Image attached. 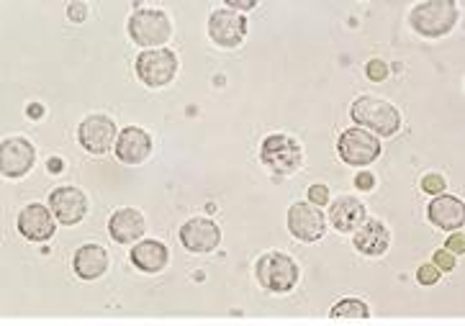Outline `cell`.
I'll return each mask as SVG.
<instances>
[{"instance_id": "obj_30", "label": "cell", "mask_w": 465, "mask_h": 326, "mask_svg": "<svg viewBox=\"0 0 465 326\" xmlns=\"http://www.w3.org/2000/svg\"><path fill=\"white\" fill-rule=\"evenodd\" d=\"M355 185H358L361 191H373V185H375L373 173H358V178H355Z\"/></svg>"}, {"instance_id": "obj_24", "label": "cell", "mask_w": 465, "mask_h": 326, "mask_svg": "<svg viewBox=\"0 0 465 326\" xmlns=\"http://www.w3.org/2000/svg\"><path fill=\"white\" fill-rule=\"evenodd\" d=\"M365 73H368V77H371L373 83H383V80L389 77V64L381 60H371L368 62V67H365Z\"/></svg>"}, {"instance_id": "obj_2", "label": "cell", "mask_w": 465, "mask_h": 326, "mask_svg": "<svg viewBox=\"0 0 465 326\" xmlns=\"http://www.w3.org/2000/svg\"><path fill=\"white\" fill-rule=\"evenodd\" d=\"M455 24H458V5L452 0H430L411 11V26L430 39L445 36Z\"/></svg>"}, {"instance_id": "obj_11", "label": "cell", "mask_w": 465, "mask_h": 326, "mask_svg": "<svg viewBox=\"0 0 465 326\" xmlns=\"http://www.w3.org/2000/svg\"><path fill=\"white\" fill-rule=\"evenodd\" d=\"M49 208L57 216V222L64 223V226H75L88 213V198L73 185H64V188H57L49 195Z\"/></svg>"}, {"instance_id": "obj_13", "label": "cell", "mask_w": 465, "mask_h": 326, "mask_svg": "<svg viewBox=\"0 0 465 326\" xmlns=\"http://www.w3.org/2000/svg\"><path fill=\"white\" fill-rule=\"evenodd\" d=\"M54 229L57 226L52 219V208L42 206V203H31L18 213V232L29 242H46V239H52Z\"/></svg>"}, {"instance_id": "obj_27", "label": "cell", "mask_w": 465, "mask_h": 326, "mask_svg": "<svg viewBox=\"0 0 465 326\" xmlns=\"http://www.w3.org/2000/svg\"><path fill=\"white\" fill-rule=\"evenodd\" d=\"M417 281L421 285H435V282H440V270L435 265H421L420 272H417Z\"/></svg>"}, {"instance_id": "obj_22", "label": "cell", "mask_w": 465, "mask_h": 326, "mask_svg": "<svg viewBox=\"0 0 465 326\" xmlns=\"http://www.w3.org/2000/svg\"><path fill=\"white\" fill-rule=\"evenodd\" d=\"M331 319H368L371 311H368V306L358 301V298H345V301H340L330 313Z\"/></svg>"}, {"instance_id": "obj_16", "label": "cell", "mask_w": 465, "mask_h": 326, "mask_svg": "<svg viewBox=\"0 0 465 326\" xmlns=\"http://www.w3.org/2000/svg\"><path fill=\"white\" fill-rule=\"evenodd\" d=\"M430 222L435 223L437 229H445V232H458L463 229L465 208L460 198L455 195H437L435 201L430 203Z\"/></svg>"}, {"instance_id": "obj_1", "label": "cell", "mask_w": 465, "mask_h": 326, "mask_svg": "<svg viewBox=\"0 0 465 326\" xmlns=\"http://www.w3.org/2000/svg\"><path fill=\"white\" fill-rule=\"evenodd\" d=\"M350 116H352L355 123L371 129V132H375L378 136H393V133L401 129V114H399L391 104H386V101L371 98V95L358 98V101L352 104Z\"/></svg>"}, {"instance_id": "obj_3", "label": "cell", "mask_w": 465, "mask_h": 326, "mask_svg": "<svg viewBox=\"0 0 465 326\" xmlns=\"http://www.w3.org/2000/svg\"><path fill=\"white\" fill-rule=\"evenodd\" d=\"M173 34V24L163 11L157 8H139L132 18H129V36L132 42L139 46H163Z\"/></svg>"}, {"instance_id": "obj_20", "label": "cell", "mask_w": 465, "mask_h": 326, "mask_svg": "<svg viewBox=\"0 0 465 326\" xmlns=\"http://www.w3.org/2000/svg\"><path fill=\"white\" fill-rule=\"evenodd\" d=\"M167 247L157 239H147L132 247V262H134L142 272H160L167 265Z\"/></svg>"}, {"instance_id": "obj_32", "label": "cell", "mask_w": 465, "mask_h": 326, "mask_svg": "<svg viewBox=\"0 0 465 326\" xmlns=\"http://www.w3.org/2000/svg\"><path fill=\"white\" fill-rule=\"evenodd\" d=\"M31 116H42V105H34L31 108Z\"/></svg>"}, {"instance_id": "obj_12", "label": "cell", "mask_w": 465, "mask_h": 326, "mask_svg": "<svg viewBox=\"0 0 465 326\" xmlns=\"http://www.w3.org/2000/svg\"><path fill=\"white\" fill-rule=\"evenodd\" d=\"M181 242L188 252H213L222 242V229L211 219H191L181 229Z\"/></svg>"}, {"instance_id": "obj_5", "label": "cell", "mask_w": 465, "mask_h": 326, "mask_svg": "<svg viewBox=\"0 0 465 326\" xmlns=\"http://www.w3.org/2000/svg\"><path fill=\"white\" fill-rule=\"evenodd\" d=\"M260 160L271 167L272 173L278 175H291L296 173L303 163V154H301V144L293 136H285V133H272L262 142V152H260Z\"/></svg>"}, {"instance_id": "obj_4", "label": "cell", "mask_w": 465, "mask_h": 326, "mask_svg": "<svg viewBox=\"0 0 465 326\" xmlns=\"http://www.w3.org/2000/svg\"><path fill=\"white\" fill-rule=\"evenodd\" d=\"M257 281L265 291L271 293H288L291 288H296L299 281V265L288 257V254L271 252L260 257L257 262Z\"/></svg>"}, {"instance_id": "obj_8", "label": "cell", "mask_w": 465, "mask_h": 326, "mask_svg": "<svg viewBox=\"0 0 465 326\" xmlns=\"http://www.w3.org/2000/svg\"><path fill=\"white\" fill-rule=\"evenodd\" d=\"M211 39L224 49H234L244 42L247 34V18L232 8H219L209 18Z\"/></svg>"}, {"instance_id": "obj_18", "label": "cell", "mask_w": 465, "mask_h": 326, "mask_svg": "<svg viewBox=\"0 0 465 326\" xmlns=\"http://www.w3.org/2000/svg\"><path fill=\"white\" fill-rule=\"evenodd\" d=\"M73 265H75V272L83 281H95L108 270V254L98 244H83L75 252Z\"/></svg>"}, {"instance_id": "obj_9", "label": "cell", "mask_w": 465, "mask_h": 326, "mask_svg": "<svg viewBox=\"0 0 465 326\" xmlns=\"http://www.w3.org/2000/svg\"><path fill=\"white\" fill-rule=\"evenodd\" d=\"M288 229L301 242H316L327 232V219L314 203H293L288 208Z\"/></svg>"}, {"instance_id": "obj_14", "label": "cell", "mask_w": 465, "mask_h": 326, "mask_svg": "<svg viewBox=\"0 0 465 326\" xmlns=\"http://www.w3.org/2000/svg\"><path fill=\"white\" fill-rule=\"evenodd\" d=\"M36 160V149L26 139H5L3 142V160H0V170L5 178H21L26 175Z\"/></svg>"}, {"instance_id": "obj_28", "label": "cell", "mask_w": 465, "mask_h": 326, "mask_svg": "<svg viewBox=\"0 0 465 326\" xmlns=\"http://www.w3.org/2000/svg\"><path fill=\"white\" fill-rule=\"evenodd\" d=\"M448 252L450 254H463L465 252V237H463V229H458L450 239H448Z\"/></svg>"}, {"instance_id": "obj_17", "label": "cell", "mask_w": 465, "mask_h": 326, "mask_svg": "<svg viewBox=\"0 0 465 326\" xmlns=\"http://www.w3.org/2000/svg\"><path fill=\"white\" fill-rule=\"evenodd\" d=\"M144 219H142V213L134 211V208H121L116 211L114 216H111V222H108V232H111V237L121 242V244H134L136 239L144 234Z\"/></svg>"}, {"instance_id": "obj_29", "label": "cell", "mask_w": 465, "mask_h": 326, "mask_svg": "<svg viewBox=\"0 0 465 326\" xmlns=\"http://www.w3.org/2000/svg\"><path fill=\"white\" fill-rule=\"evenodd\" d=\"M67 15H70V21H75V24H83V21H85V15H88V8H85V3H73V5L67 8Z\"/></svg>"}, {"instance_id": "obj_25", "label": "cell", "mask_w": 465, "mask_h": 326, "mask_svg": "<svg viewBox=\"0 0 465 326\" xmlns=\"http://www.w3.org/2000/svg\"><path fill=\"white\" fill-rule=\"evenodd\" d=\"M421 191H427V193H432V195H440L442 191H445V178H442V175H437V173H432V175H424V178H421Z\"/></svg>"}, {"instance_id": "obj_21", "label": "cell", "mask_w": 465, "mask_h": 326, "mask_svg": "<svg viewBox=\"0 0 465 326\" xmlns=\"http://www.w3.org/2000/svg\"><path fill=\"white\" fill-rule=\"evenodd\" d=\"M330 219L334 229L340 232H355L365 222V206L358 198H340L330 211Z\"/></svg>"}, {"instance_id": "obj_31", "label": "cell", "mask_w": 465, "mask_h": 326, "mask_svg": "<svg viewBox=\"0 0 465 326\" xmlns=\"http://www.w3.org/2000/svg\"><path fill=\"white\" fill-rule=\"evenodd\" d=\"M49 170H52V173H60L62 160H57V157H54V160H49Z\"/></svg>"}, {"instance_id": "obj_10", "label": "cell", "mask_w": 465, "mask_h": 326, "mask_svg": "<svg viewBox=\"0 0 465 326\" xmlns=\"http://www.w3.org/2000/svg\"><path fill=\"white\" fill-rule=\"evenodd\" d=\"M77 139H80L83 149H88L91 154H104L119 139L116 136V123H114V119L101 116V114L88 116L77 129Z\"/></svg>"}, {"instance_id": "obj_7", "label": "cell", "mask_w": 465, "mask_h": 326, "mask_svg": "<svg viewBox=\"0 0 465 326\" xmlns=\"http://www.w3.org/2000/svg\"><path fill=\"white\" fill-rule=\"evenodd\" d=\"M337 152L347 164L352 167H365L373 164L381 154V142L375 139L373 133H368L365 129H347L337 142Z\"/></svg>"}, {"instance_id": "obj_19", "label": "cell", "mask_w": 465, "mask_h": 326, "mask_svg": "<svg viewBox=\"0 0 465 326\" xmlns=\"http://www.w3.org/2000/svg\"><path fill=\"white\" fill-rule=\"evenodd\" d=\"M355 247L358 252L371 254V257H378L389 250V232L381 222H362L358 229H355Z\"/></svg>"}, {"instance_id": "obj_6", "label": "cell", "mask_w": 465, "mask_h": 326, "mask_svg": "<svg viewBox=\"0 0 465 326\" xmlns=\"http://www.w3.org/2000/svg\"><path fill=\"white\" fill-rule=\"evenodd\" d=\"M136 74L147 88H165L178 74V57L170 49H147L136 57Z\"/></svg>"}, {"instance_id": "obj_23", "label": "cell", "mask_w": 465, "mask_h": 326, "mask_svg": "<svg viewBox=\"0 0 465 326\" xmlns=\"http://www.w3.org/2000/svg\"><path fill=\"white\" fill-rule=\"evenodd\" d=\"M432 265H435L440 272H452V270H455V254H450L448 250H437L435 257H432Z\"/></svg>"}, {"instance_id": "obj_26", "label": "cell", "mask_w": 465, "mask_h": 326, "mask_svg": "<svg viewBox=\"0 0 465 326\" xmlns=\"http://www.w3.org/2000/svg\"><path fill=\"white\" fill-rule=\"evenodd\" d=\"M309 203H314V206H327V203H330V188H327V185H312V188H309Z\"/></svg>"}, {"instance_id": "obj_15", "label": "cell", "mask_w": 465, "mask_h": 326, "mask_svg": "<svg viewBox=\"0 0 465 326\" xmlns=\"http://www.w3.org/2000/svg\"><path fill=\"white\" fill-rule=\"evenodd\" d=\"M152 154V136L144 129L129 126L116 139V157L124 164H142Z\"/></svg>"}]
</instances>
